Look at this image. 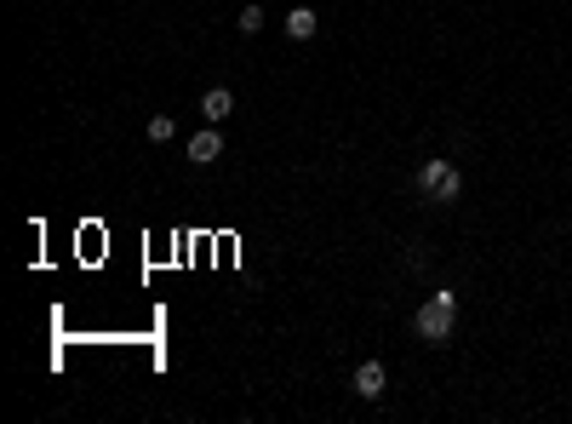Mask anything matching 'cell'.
Masks as SVG:
<instances>
[{
    "label": "cell",
    "mask_w": 572,
    "mask_h": 424,
    "mask_svg": "<svg viewBox=\"0 0 572 424\" xmlns=\"http://www.w3.org/2000/svg\"><path fill=\"white\" fill-rule=\"evenodd\" d=\"M178 138V120L172 115H149V143H172Z\"/></svg>",
    "instance_id": "7"
},
{
    "label": "cell",
    "mask_w": 572,
    "mask_h": 424,
    "mask_svg": "<svg viewBox=\"0 0 572 424\" xmlns=\"http://www.w3.org/2000/svg\"><path fill=\"white\" fill-rule=\"evenodd\" d=\"M201 115L212 120V127H224V120L235 115V92H229V87H206L201 92Z\"/></svg>",
    "instance_id": "5"
},
{
    "label": "cell",
    "mask_w": 572,
    "mask_h": 424,
    "mask_svg": "<svg viewBox=\"0 0 572 424\" xmlns=\"http://www.w3.org/2000/svg\"><path fill=\"white\" fill-rule=\"evenodd\" d=\"M412 189H418L423 201H435V207H453L458 189H464V173H458L446 155H430V161L418 166V178H412Z\"/></svg>",
    "instance_id": "2"
},
{
    "label": "cell",
    "mask_w": 572,
    "mask_h": 424,
    "mask_svg": "<svg viewBox=\"0 0 572 424\" xmlns=\"http://www.w3.org/2000/svg\"><path fill=\"white\" fill-rule=\"evenodd\" d=\"M384 384H389L384 361H361V367H355V396H361V402H378Z\"/></svg>",
    "instance_id": "4"
},
{
    "label": "cell",
    "mask_w": 572,
    "mask_h": 424,
    "mask_svg": "<svg viewBox=\"0 0 572 424\" xmlns=\"http://www.w3.org/2000/svg\"><path fill=\"white\" fill-rule=\"evenodd\" d=\"M453 327H458V293L453 287H435L430 305H418V316H412V333H418L423 344L441 350L446 338H453Z\"/></svg>",
    "instance_id": "1"
},
{
    "label": "cell",
    "mask_w": 572,
    "mask_h": 424,
    "mask_svg": "<svg viewBox=\"0 0 572 424\" xmlns=\"http://www.w3.org/2000/svg\"><path fill=\"white\" fill-rule=\"evenodd\" d=\"M235 23H240V35H258V29H263V6H240Z\"/></svg>",
    "instance_id": "8"
},
{
    "label": "cell",
    "mask_w": 572,
    "mask_h": 424,
    "mask_svg": "<svg viewBox=\"0 0 572 424\" xmlns=\"http://www.w3.org/2000/svg\"><path fill=\"white\" fill-rule=\"evenodd\" d=\"M184 150H189V161H194V166H212L217 155H224V132H217L212 120H206V132H194Z\"/></svg>",
    "instance_id": "3"
},
{
    "label": "cell",
    "mask_w": 572,
    "mask_h": 424,
    "mask_svg": "<svg viewBox=\"0 0 572 424\" xmlns=\"http://www.w3.org/2000/svg\"><path fill=\"white\" fill-rule=\"evenodd\" d=\"M315 29H321V18H315L309 6H292V12H286V35H292V41H309Z\"/></svg>",
    "instance_id": "6"
}]
</instances>
